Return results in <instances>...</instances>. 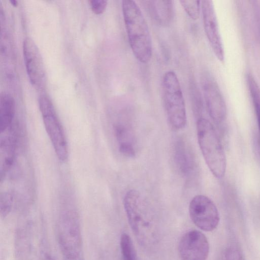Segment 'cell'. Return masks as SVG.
<instances>
[{"instance_id":"1","label":"cell","mask_w":260,"mask_h":260,"mask_svg":"<svg viewBox=\"0 0 260 260\" xmlns=\"http://www.w3.org/2000/svg\"><path fill=\"white\" fill-rule=\"evenodd\" d=\"M122 10L133 53L139 62L147 63L152 54V39L147 21L141 9L133 0L122 1Z\"/></svg>"},{"instance_id":"2","label":"cell","mask_w":260,"mask_h":260,"mask_svg":"<svg viewBox=\"0 0 260 260\" xmlns=\"http://www.w3.org/2000/svg\"><path fill=\"white\" fill-rule=\"evenodd\" d=\"M123 203L129 224L135 236L144 244L153 241L155 234L154 216L142 194L137 190L131 189L125 194Z\"/></svg>"},{"instance_id":"3","label":"cell","mask_w":260,"mask_h":260,"mask_svg":"<svg viewBox=\"0 0 260 260\" xmlns=\"http://www.w3.org/2000/svg\"><path fill=\"white\" fill-rule=\"evenodd\" d=\"M197 138L202 155L210 172L217 179L222 178L226 169V158L219 137L212 125L204 118L197 123Z\"/></svg>"},{"instance_id":"4","label":"cell","mask_w":260,"mask_h":260,"mask_svg":"<svg viewBox=\"0 0 260 260\" xmlns=\"http://www.w3.org/2000/svg\"><path fill=\"white\" fill-rule=\"evenodd\" d=\"M162 98L170 125L175 130L185 127L187 122L185 104L180 82L176 73L167 71L162 80Z\"/></svg>"},{"instance_id":"5","label":"cell","mask_w":260,"mask_h":260,"mask_svg":"<svg viewBox=\"0 0 260 260\" xmlns=\"http://www.w3.org/2000/svg\"><path fill=\"white\" fill-rule=\"evenodd\" d=\"M39 104L45 130L56 155L60 161L64 162L68 158V143L54 107L46 95L40 97Z\"/></svg>"},{"instance_id":"6","label":"cell","mask_w":260,"mask_h":260,"mask_svg":"<svg viewBox=\"0 0 260 260\" xmlns=\"http://www.w3.org/2000/svg\"><path fill=\"white\" fill-rule=\"evenodd\" d=\"M58 238L67 260L78 258L81 250L82 238L80 224L75 213L68 212L61 216L58 224Z\"/></svg>"},{"instance_id":"7","label":"cell","mask_w":260,"mask_h":260,"mask_svg":"<svg viewBox=\"0 0 260 260\" xmlns=\"http://www.w3.org/2000/svg\"><path fill=\"white\" fill-rule=\"evenodd\" d=\"M188 211L192 221L203 231H212L218 225L219 214L217 208L206 196H195L190 202Z\"/></svg>"},{"instance_id":"8","label":"cell","mask_w":260,"mask_h":260,"mask_svg":"<svg viewBox=\"0 0 260 260\" xmlns=\"http://www.w3.org/2000/svg\"><path fill=\"white\" fill-rule=\"evenodd\" d=\"M202 87L209 115L216 124H222L227 115L226 105L215 79L209 73L202 78Z\"/></svg>"},{"instance_id":"9","label":"cell","mask_w":260,"mask_h":260,"mask_svg":"<svg viewBox=\"0 0 260 260\" xmlns=\"http://www.w3.org/2000/svg\"><path fill=\"white\" fill-rule=\"evenodd\" d=\"M23 54L30 82L37 90H43L46 82L45 67L38 48L30 38L23 41Z\"/></svg>"},{"instance_id":"10","label":"cell","mask_w":260,"mask_h":260,"mask_svg":"<svg viewBox=\"0 0 260 260\" xmlns=\"http://www.w3.org/2000/svg\"><path fill=\"white\" fill-rule=\"evenodd\" d=\"M201 9L206 36L215 55L220 61L223 62L224 49L213 2L210 0L201 1Z\"/></svg>"},{"instance_id":"11","label":"cell","mask_w":260,"mask_h":260,"mask_svg":"<svg viewBox=\"0 0 260 260\" xmlns=\"http://www.w3.org/2000/svg\"><path fill=\"white\" fill-rule=\"evenodd\" d=\"M209 252L208 239L199 231H188L179 242L178 253L181 260H206Z\"/></svg>"},{"instance_id":"12","label":"cell","mask_w":260,"mask_h":260,"mask_svg":"<svg viewBox=\"0 0 260 260\" xmlns=\"http://www.w3.org/2000/svg\"><path fill=\"white\" fill-rule=\"evenodd\" d=\"M114 131L119 152L128 157L135 156L136 140L132 124L126 121H118L114 124Z\"/></svg>"},{"instance_id":"13","label":"cell","mask_w":260,"mask_h":260,"mask_svg":"<svg viewBox=\"0 0 260 260\" xmlns=\"http://www.w3.org/2000/svg\"><path fill=\"white\" fill-rule=\"evenodd\" d=\"M174 160L180 172L184 176H189L194 169L192 156L184 142L178 140L175 144Z\"/></svg>"},{"instance_id":"14","label":"cell","mask_w":260,"mask_h":260,"mask_svg":"<svg viewBox=\"0 0 260 260\" xmlns=\"http://www.w3.org/2000/svg\"><path fill=\"white\" fill-rule=\"evenodd\" d=\"M15 112V103L13 97L7 93L0 96V130L1 134L8 131L11 126Z\"/></svg>"},{"instance_id":"15","label":"cell","mask_w":260,"mask_h":260,"mask_svg":"<svg viewBox=\"0 0 260 260\" xmlns=\"http://www.w3.org/2000/svg\"><path fill=\"white\" fill-rule=\"evenodd\" d=\"M1 180L13 164L15 154V138L12 135L1 137Z\"/></svg>"},{"instance_id":"16","label":"cell","mask_w":260,"mask_h":260,"mask_svg":"<svg viewBox=\"0 0 260 260\" xmlns=\"http://www.w3.org/2000/svg\"><path fill=\"white\" fill-rule=\"evenodd\" d=\"M150 13L160 24L166 25L172 20L173 5L172 1H149Z\"/></svg>"},{"instance_id":"17","label":"cell","mask_w":260,"mask_h":260,"mask_svg":"<svg viewBox=\"0 0 260 260\" xmlns=\"http://www.w3.org/2000/svg\"><path fill=\"white\" fill-rule=\"evenodd\" d=\"M246 78L260 133V87L251 74L247 73Z\"/></svg>"},{"instance_id":"18","label":"cell","mask_w":260,"mask_h":260,"mask_svg":"<svg viewBox=\"0 0 260 260\" xmlns=\"http://www.w3.org/2000/svg\"><path fill=\"white\" fill-rule=\"evenodd\" d=\"M120 244L123 260H135V250L129 235L123 233L120 238Z\"/></svg>"},{"instance_id":"19","label":"cell","mask_w":260,"mask_h":260,"mask_svg":"<svg viewBox=\"0 0 260 260\" xmlns=\"http://www.w3.org/2000/svg\"><path fill=\"white\" fill-rule=\"evenodd\" d=\"M180 3L188 16L192 20H197L200 14L201 4L199 1H180Z\"/></svg>"},{"instance_id":"20","label":"cell","mask_w":260,"mask_h":260,"mask_svg":"<svg viewBox=\"0 0 260 260\" xmlns=\"http://www.w3.org/2000/svg\"><path fill=\"white\" fill-rule=\"evenodd\" d=\"M13 202L12 194L9 192L1 193L0 196V214L2 218L6 217L10 212Z\"/></svg>"},{"instance_id":"21","label":"cell","mask_w":260,"mask_h":260,"mask_svg":"<svg viewBox=\"0 0 260 260\" xmlns=\"http://www.w3.org/2000/svg\"><path fill=\"white\" fill-rule=\"evenodd\" d=\"M223 260H244L240 249L236 245H231L224 251Z\"/></svg>"},{"instance_id":"22","label":"cell","mask_w":260,"mask_h":260,"mask_svg":"<svg viewBox=\"0 0 260 260\" xmlns=\"http://www.w3.org/2000/svg\"><path fill=\"white\" fill-rule=\"evenodd\" d=\"M89 3L92 12L97 15L102 14L107 6V1L105 0H91Z\"/></svg>"},{"instance_id":"23","label":"cell","mask_w":260,"mask_h":260,"mask_svg":"<svg viewBox=\"0 0 260 260\" xmlns=\"http://www.w3.org/2000/svg\"><path fill=\"white\" fill-rule=\"evenodd\" d=\"M10 2L12 4V5H13V6H14L15 7L17 6V3L18 2H17V1L11 0V1H10Z\"/></svg>"},{"instance_id":"24","label":"cell","mask_w":260,"mask_h":260,"mask_svg":"<svg viewBox=\"0 0 260 260\" xmlns=\"http://www.w3.org/2000/svg\"><path fill=\"white\" fill-rule=\"evenodd\" d=\"M43 260H52V259L49 255H45Z\"/></svg>"}]
</instances>
